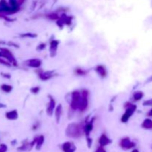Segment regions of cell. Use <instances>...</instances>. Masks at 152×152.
I'll return each mask as SVG.
<instances>
[{
    "mask_svg": "<svg viewBox=\"0 0 152 152\" xmlns=\"http://www.w3.org/2000/svg\"><path fill=\"white\" fill-rule=\"evenodd\" d=\"M85 129L82 128L81 126L77 124H71L67 128L66 131V133L68 137H71L73 138H77L82 135L83 133V131Z\"/></svg>",
    "mask_w": 152,
    "mask_h": 152,
    "instance_id": "obj_1",
    "label": "cell"
},
{
    "mask_svg": "<svg viewBox=\"0 0 152 152\" xmlns=\"http://www.w3.org/2000/svg\"><path fill=\"white\" fill-rule=\"evenodd\" d=\"M127 105H126V113H125L124 114L122 115V122H126L128 121V120L129 119L130 116L133 114V113L134 112L135 109L137 108L136 105H132V104H131V103H128Z\"/></svg>",
    "mask_w": 152,
    "mask_h": 152,
    "instance_id": "obj_2",
    "label": "cell"
},
{
    "mask_svg": "<svg viewBox=\"0 0 152 152\" xmlns=\"http://www.w3.org/2000/svg\"><path fill=\"white\" fill-rule=\"evenodd\" d=\"M81 101V95L79 91H74L72 93V100L71 106L73 109H77L79 108V104Z\"/></svg>",
    "mask_w": 152,
    "mask_h": 152,
    "instance_id": "obj_3",
    "label": "cell"
},
{
    "mask_svg": "<svg viewBox=\"0 0 152 152\" xmlns=\"http://www.w3.org/2000/svg\"><path fill=\"white\" fill-rule=\"evenodd\" d=\"M88 92L86 91H83L81 96V101L79 104V109L81 111H84L88 107Z\"/></svg>",
    "mask_w": 152,
    "mask_h": 152,
    "instance_id": "obj_4",
    "label": "cell"
},
{
    "mask_svg": "<svg viewBox=\"0 0 152 152\" xmlns=\"http://www.w3.org/2000/svg\"><path fill=\"white\" fill-rule=\"evenodd\" d=\"M120 145H121L123 148L130 149V148H133V147L135 146V144L133 143H132V141L130 140L128 138H124V139H122V141H121Z\"/></svg>",
    "mask_w": 152,
    "mask_h": 152,
    "instance_id": "obj_5",
    "label": "cell"
},
{
    "mask_svg": "<svg viewBox=\"0 0 152 152\" xmlns=\"http://www.w3.org/2000/svg\"><path fill=\"white\" fill-rule=\"evenodd\" d=\"M111 141L110 140V139L108 138V137L106 135H105V134H102V135L100 137V140H99V143H100V145L102 147L105 146V145H108L109 143H111Z\"/></svg>",
    "mask_w": 152,
    "mask_h": 152,
    "instance_id": "obj_6",
    "label": "cell"
},
{
    "mask_svg": "<svg viewBox=\"0 0 152 152\" xmlns=\"http://www.w3.org/2000/svg\"><path fill=\"white\" fill-rule=\"evenodd\" d=\"M28 65L30 66V67H32V68H39L40 65H41V61L37 59H34L30 60V62H29V64Z\"/></svg>",
    "mask_w": 152,
    "mask_h": 152,
    "instance_id": "obj_7",
    "label": "cell"
},
{
    "mask_svg": "<svg viewBox=\"0 0 152 152\" xmlns=\"http://www.w3.org/2000/svg\"><path fill=\"white\" fill-rule=\"evenodd\" d=\"M142 127L145 129H152V120L151 119H146L142 124Z\"/></svg>",
    "mask_w": 152,
    "mask_h": 152,
    "instance_id": "obj_8",
    "label": "cell"
},
{
    "mask_svg": "<svg viewBox=\"0 0 152 152\" xmlns=\"http://www.w3.org/2000/svg\"><path fill=\"white\" fill-rule=\"evenodd\" d=\"M55 108V102L53 99H51V101H50V103L49 105L48 106L47 108V113L48 115H51L53 114V111Z\"/></svg>",
    "mask_w": 152,
    "mask_h": 152,
    "instance_id": "obj_9",
    "label": "cell"
},
{
    "mask_svg": "<svg viewBox=\"0 0 152 152\" xmlns=\"http://www.w3.org/2000/svg\"><path fill=\"white\" fill-rule=\"evenodd\" d=\"M62 149L65 152H73L75 148H71V143H65L62 145Z\"/></svg>",
    "mask_w": 152,
    "mask_h": 152,
    "instance_id": "obj_10",
    "label": "cell"
},
{
    "mask_svg": "<svg viewBox=\"0 0 152 152\" xmlns=\"http://www.w3.org/2000/svg\"><path fill=\"white\" fill-rule=\"evenodd\" d=\"M96 71H97V73H99L101 77H105V75L107 74V72H106L105 68L102 65L98 66L97 68H96Z\"/></svg>",
    "mask_w": 152,
    "mask_h": 152,
    "instance_id": "obj_11",
    "label": "cell"
},
{
    "mask_svg": "<svg viewBox=\"0 0 152 152\" xmlns=\"http://www.w3.org/2000/svg\"><path fill=\"white\" fill-rule=\"evenodd\" d=\"M58 41H56V40H54L53 42H51V53H55L57 49V46H58Z\"/></svg>",
    "mask_w": 152,
    "mask_h": 152,
    "instance_id": "obj_12",
    "label": "cell"
},
{
    "mask_svg": "<svg viewBox=\"0 0 152 152\" xmlns=\"http://www.w3.org/2000/svg\"><path fill=\"white\" fill-rule=\"evenodd\" d=\"M44 142V137L41 136L39 138H37V141H36V149H40L41 146L42 145Z\"/></svg>",
    "mask_w": 152,
    "mask_h": 152,
    "instance_id": "obj_13",
    "label": "cell"
},
{
    "mask_svg": "<svg viewBox=\"0 0 152 152\" xmlns=\"http://www.w3.org/2000/svg\"><path fill=\"white\" fill-rule=\"evenodd\" d=\"M92 128H93V124H92V122H89V123H88V124L85 126V133H86L87 135H88V134H89V133L91 132Z\"/></svg>",
    "mask_w": 152,
    "mask_h": 152,
    "instance_id": "obj_14",
    "label": "cell"
},
{
    "mask_svg": "<svg viewBox=\"0 0 152 152\" xmlns=\"http://www.w3.org/2000/svg\"><path fill=\"white\" fill-rule=\"evenodd\" d=\"M143 96V93L141 92V91H137L133 94V99L136 100V101H138V100H141Z\"/></svg>",
    "mask_w": 152,
    "mask_h": 152,
    "instance_id": "obj_15",
    "label": "cell"
},
{
    "mask_svg": "<svg viewBox=\"0 0 152 152\" xmlns=\"http://www.w3.org/2000/svg\"><path fill=\"white\" fill-rule=\"evenodd\" d=\"M62 105H59L58 107L56 108V113H55V114H56V119H57V120H59L60 116H61V114H62Z\"/></svg>",
    "mask_w": 152,
    "mask_h": 152,
    "instance_id": "obj_16",
    "label": "cell"
},
{
    "mask_svg": "<svg viewBox=\"0 0 152 152\" xmlns=\"http://www.w3.org/2000/svg\"><path fill=\"white\" fill-rule=\"evenodd\" d=\"M51 77V74H48V73H44L40 74V77L42 79H43V80H46V79H48L50 77Z\"/></svg>",
    "mask_w": 152,
    "mask_h": 152,
    "instance_id": "obj_17",
    "label": "cell"
},
{
    "mask_svg": "<svg viewBox=\"0 0 152 152\" xmlns=\"http://www.w3.org/2000/svg\"><path fill=\"white\" fill-rule=\"evenodd\" d=\"M143 105H146V106H152V100H147L143 103Z\"/></svg>",
    "mask_w": 152,
    "mask_h": 152,
    "instance_id": "obj_18",
    "label": "cell"
},
{
    "mask_svg": "<svg viewBox=\"0 0 152 152\" xmlns=\"http://www.w3.org/2000/svg\"><path fill=\"white\" fill-rule=\"evenodd\" d=\"M48 17L49 18H51V19H57V18H59L58 16L56 15V14H54V13H53V14L49 15Z\"/></svg>",
    "mask_w": 152,
    "mask_h": 152,
    "instance_id": "obj_19",
    "label": "cell"
},
{
    "mask_svg": "<svg viewBox=\"0 0 152 152\" xmlns=\"http://www.w3.org/2000/svg\"><path fill=\"white\" fill-rule=\"evenodd\" d=\"M96 152H106V151H105V150L103 148V147L101 146L100 147V148H98V149L96 150Z\"/></svg>",
    "mask_w": 152,
    "mask_h": 152,
    "instance_id": "obj_20",
    "label": "cell"
},
{
    "mask_svg": "<svg viewBox=\"0 0 152 152\" xmlns=\"http://www.w3.org/2000/svg\"><path fill=\"white\" fill-rule=\"evenodd\" d=\"M39 88L38 87H36V88H33L32 89H31V91H32V92L34 93V94H36V93H37L38 91H39Z\"/></svg>",
    "mask_w": 152,
    "mask_h": 152,
    "instance_id": "obj_21",
    "label": "cell"
},
{
    "mask_svg": "<svg viewBox=\"0 0 152 152\" xmlns=\"http://www.w3.org/2000/svg\"><path fill=\"white\" fill-rule=\"evenodd\" d=\"M77 73H79V74H80V75H83V74H85V72L83 71V70H80V69L77 70Z\"/></svg>",
    "mask_w": 152,
    "mask_h": 152,
    "instance_id": "obj_22",
    "label": "cell"
},
{
    "mask_svg": "<svg viewBox=\"0 0 152 152\" xmlns=\"http://www.w3.org/2000/svg\"><path fill=\"white\" fill-rule=\"evenodd\" d=\"M148 116H152V109H151V110L150 111H149V112H148Z\"/></svg>",
    "mask_w": 152,
    "mask_h": 152,
    "instance_id": "obj_23",
    "label": "cell"
},
{
    "mask_svg": "<svg viewBox=\"0 0 152 152\" xmlns=\"http://www.w3.org/2000/svg\"><path fill=\"white\" fill-rule=\"evenodd\" d=\"M132 152H139V151L137 150V149H134V150H133V151H132Z\"/></svg>",
    "mask_w": 152,
    "mask_h": 152,
    "instance_id": "obj_24",
    "label": "cell"
}]
</instances>
